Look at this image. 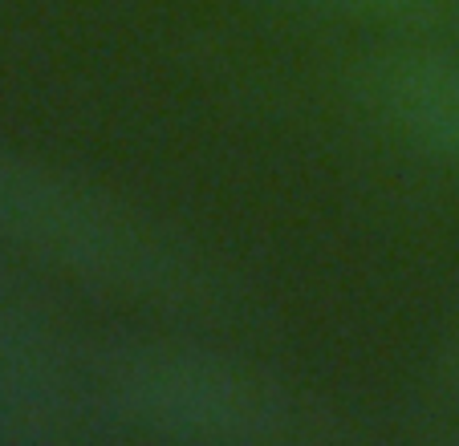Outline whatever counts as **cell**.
<instances>
[{
  "label": "cell",
  "mask_w": 459,
  "mask_h": 446,
  "mask_svg": "<svg viewBox=\"0 0 459 446\" xmlns=\"http://www.w3.org/2000/svg\"><path fill=\"white\" fill-rule=\"evenodd\" d=\"M382 114L403 138L459 163V57L455 53H407L374 81Z\"/></svg>",
  "instance_id": "obj_1"
},
{
  "label": "cell",
  "mask_w": 459,
  "mask_h": 446,
  "mask_svg": "<svg viewBox=\"0 0 459 446\" xmlns=\"http://www.w3.org/2000/svg\"><path fill=\"white\" fill-rule=\"evenodd\" d=\"M330 4L350 9V13H374V17H399V13L423 9L427 0H330Z\"/></svg>",
  "instance_id": "obj_2"
}]
</instances>
